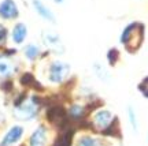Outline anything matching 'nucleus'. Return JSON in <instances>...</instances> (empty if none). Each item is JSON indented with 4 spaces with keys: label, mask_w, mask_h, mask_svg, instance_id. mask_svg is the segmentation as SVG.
I'll use <instances>...</instances> for the list:
<instances>
[{
    "label": "nucleus",
    "mask_w": 148,
    "mask_h": 146,
    "mask_svg": "<svg viewBox=\"0 0 148 146\" xmlns=\"http://www.w3.org/2000/svg\"><path fill=\"white\" fill-rule=\"evenodd\" d=\"M37 113V103L36 100L27 101L23 104H18L15 108V116L21 120H29L33 119Z\"/></svg>",
    "instance_id": "1"
},
{
    "label": "nucleus",
    "mask_w": 148,
    "mask_h": 146,
    "mask_svg": "<svg viewBox=\"0 0 148 146\" xmlns=\"http://www.w3.org/2000/svg\"><path fill=\"white\" fill-rule=\"evenodd\" d=\"M69 70L70 67L67 64H64L62 62H53L51 64V68H49V79H51V82H55V84L62 82L69 75Z\"/></svg>",
    "instance_id": "2"
},
{
    "label": "nucleus",
    "mask_w": 148,
    "mask_h": 146,
    "mask_svg": "<svg viewBox=\"0 0 148 146\" xmlns=\"http://www.w3.org/2000/svg\"><path fill=\"white\" fill-rule=\"evenodd\" d=\"M23 135V128H22L21 126H14V127H11L8 132L4 135L3 138V141L0 142V146H11L16 143V142L19 141Z\"/></svg>",
    "instance_id": "3"
},
{
    "label": "nucleus",
    "mask_w": 148,
    "mask_h": 146,
    "mask_svg": "<svg viewBox=\"0 0 148 146\" xmlns=\"http://www.w3.org/2000/svg\"><path fill=\"white\" fill-rule=\"evenodd\" d=\"M18 15V8H16L14 0H4L0 4V16L4 19H12Z\"/></svg>",
    "instance_id": "4"
},
{
    "label": "nucleus",
    "mask_w": 148,
    "mask_h": 146,
    "mask_svg": "<svg viewBox=\"0 0 148 146\" xmlns=\"http://www.w3.org/2000/svg\"><path fill=\"white\" fill-rule=\"evenodd\" d=\"M45 142H47V130L44 126H40L32 134L29 143L30 146H45Z\"/></svg>",
    "instance_id": "5"
},
{
    "label": "nucleus",
    "mask_w": 148,
    "mask_h": 146,
    "mask_svg": "<svg viewBox=\"0 0 148 146\" xmlns=\"http://www.w3.org/2000/svg\"><path fill=\"white\" fill-rule=\"evenodd\" d=\"M111 113L108 111H99L95 115V124L100 128H107L111 123Z\"/></svg>",
    "instance_id": "6"
},
{
    "label": "nucleus",
    "mask_w": 148,
    "mask_h": 146,
    "mask_svg": "<svg viewBox=\"0 0 148 146\" xmlns=\"http://www.w3.org/2000/svg\"><path fill=\"white\" fill-rule=\"evenodd\" d=\"M12 73H14L12 63L5 58V56H0V77H1V78H5V77H10Z\"/></svg>",
    "instance_id": "7"
},
{
    "label": "nucleus",
    "mask_w": 148,
    "mask_h": 146,
    "mask_svg": "<svg viewBox=\"0 0 148 146\" xmlns=\"http://www.w3.org/2000/svg\"><path fill=\"white\" fill-rule=\"evenodd\" d=\"M48 119L52 123H62L64 120V111L60 107H53L48 111Z\"/></svg>",
    "instance_id": "8"
},
{
    "label": "nucleus",
    "mask_w": 148,
    "mask_h": 146,
    "mask_svg": "<svg viewBox=\"0 0 148 146\" xmlns=\"http://www.w3.org/2000/svg\"><path fill=\"white\" fill-rule=\"evenodd\" d=\"M26 26L23 25V23H18L15 27H14V31H12V38H14V41L16 44H21L23 40H25V37H26Z\"/></svg>",
    "instance_id": "9"
},
{
    "label": "nucleus",
    "mask_w": 148,
    "mask_h": 146,
    "mask_svg": "<svg viewBox=\"0 0 148 146\" xmlns=\"http://www.w3.org/2000/svg\"><path fill=\"white\" fill-rule=\"evenodd\" d=\"M33 4H34V7H36L37 12H38L42 18H45V19H48V21L53 22V15L51 14V11L48 10L47 7H44V5H42L38 0H34V1H33Z\"/></svg>",
    "instance_id": "10"
},
{
    "label": "nucleus",
    "mask_w": 148,
    "mask_h": 146,
    "mask_svg": "<svg viewBox=\"0 0 148 146\" xmlns=\"http://www.w3.org/2000/svg\"><path fill=\"white\" fill-rule=\"evenodd\" d=\"M77 146H99V142L93 138H90V136H82L78 141Z\"/></svg>",
    "instance_id": "11"
},
{
    "label": "nucleus",
    "mask_w": 148,
    "mask_h": 146,
    "mask_svg": "<svg viewBox=\"0 0 148 146\" xmlns=\"http://www.w3.org/2000/svg\"><path fill=\"white\" fill-rule=\"evenodd\" d=\"M82 115H84V108H82V107L73 105V107L70 108V116H71L73 119H79Z\"/></svg>",
    "instance_id": "12"
},
{
    "label": "nucleus",
    "mask_w": 148,
    "mask_h": 146,
    "mask_svg": "<svg viewBox=\"0 0 148 146\" xmlns=\"http://www.w3.org/2000/svg\"><path fill=\"white\" fill-rule=\"evenodd\" d=\"M129 120H130V124H132L133 131H134V132H137L138 124H137V117H136V113H134L133 107H129Z\"/></svg>",
    "instance_id": "13"
},
{
    "label": "nucleus",
    "mask_w": 148,
    "mask_h": 146,
    "mask_svg": "<svg viewBox=\"0 0 148 146\" xmlns=\"http://www.w3.org/2000/svg\"><path fill=\"white\" fill-rule=\"evenodd\" d=\"M44 40H45V42H47L48 45H51V47H53V48L60 45V40H59L56 36H53V34H47Z\"/></svg>",
    "instance_id": "14"
},
{
    "label": "nucleus",
    "mask_w": 148,
    "mask_h": 146,
    "mask_svg": "<svg viewBox=\"0 0 148 146\" xmlns=\"http://www.w3.org/2000/svg\"><path fill=\"white\" fill-rule=\"evenodd\" d=\"M25 53H26V56L29 59H34L37 58V55H38V48L36 47V45H29V47L26 48V51H25Z\"/></svg>",
    "instance_id": "15"
},
{
    "label": "nucleus",
    "mask_w": 148,
    "mask_h": 146,
    "mask_svg": "<svg viewBox=\"0 0 148 146\" xmlns=\"http://www.w3.org/2000/svg\"><path fill=\"white\" fill-rule=\"evenodd\" d=\"M138 89H140V92H141L145 97H148V78H145L141 84L138 85Z\"/></svg>",
    "instance_id": "16"
},
{
    "label": "nucleus",
    "mask_w": 148,
    "mask_h": 146,
    "mask_svg": "<svg viewBox=\"0 0 148 146\" xmlns=\"http://www.w3.org/2000/svg\"><path fill=\"white\" fill-rule=\"evenodd\" d=\"M95 70L96 71H97V75H99V77H100V79H103V81H104V79H108V75H107V73H106V70H101V67L100 66H99V64H96L95 66Z\"/></svg>",
    "instance_id": "17"
},
{
    "label": "nucleus",
    "mask_w": 148,
    "mask_h": 146,
    "mask_svg": "<svg viewBox=\"0 0 148 146\" xmlns=\"http://www.w3.org/2000/svg\"><path fill=\"white\" fill-rule=\"evenodd\" d=\"M116 59H118V51H116V49L115 51H114V49L110 51V53H108V60H110L111 64H114Z\"/></svg>",
    "instance_id": "18"
},
{
    "label": "nucleus",
    "mask_w": 148,
    "mask_h": 146,
    "mask_svg": "<svg viewBox=\"0 0 148 146\" xmlns=\"http://www.w3.org/2000/svg\"><path fill=\"white\" fill-rule=\"evenodd\" d=\"M5 37H7V30L4 29V26L0 25V44L5 41Z\"/></svg>",
    "instance_id": "19"
},
{
    "label": "nucleus",
    "mask_w": 148,
    "mask_h": 146,
    "mask_svg": "<svg viewBox=\"0 0 148 146\" xmlns=\"http://www.w3.org/2000/svg\"><path fill=\"white\" fill-rule=\"evenodd\" d=\"M32 81H33V77L30 75V74H25V77H23V78H21V82H22L23 85L30 84Z\"/></svg>",
    "instance_id": "20"
}]
</instances>
